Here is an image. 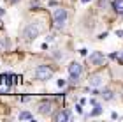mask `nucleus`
I'll list each match as a JSON object with an SVG mask.
<instances>
[{
  "label": "nucleus",
  "instance_id": "nucleus-12",
  "mask_svg": "<svg viewBox=\"0 0 123 122\" xmlns=\"http://www.w3.org/2000/svg\"><path fill=\"white\" fill-rule=\"evenodd\" d=\"M33 119V115L28 113V112H21L19 113V120H32Z\"/></svg>",
  "mask_w": 123,
  "mask_h": 122
},
{
  "label": "nucleus",
  "instance_id": "nucleus-15",
  "mask_svg": "<svg viewBox=\"0 0 123 122\" xmlns=\"http://www.w3.org/2000/svg\"><path fill=\"white\" fill-rule=\"evenodd\" d=\"M58 85L60 87H65V80H58Z\"/></svg>",
  "mask_w": 123,
  "mask_h": 122
},
{
  "label": "nucleus",
  "instance_id": "nucleus-14",
  "mask_svg": "<svg viewBox=\"0 0 123 122\" xmlns=\"http://www.w3.org/2000/svg\"><path fill=\"white\" fill-rule=\"evenodd\" d=\"M116 58H118V62H120V64L123 65V50H121V51H120L118 55H116Z\"/></svg>",
  "mask_w": 123,
  "mask_h": 122
},
{
  "label": "nucleus",
  "instance_id": "nucleus-3",
  "mask_svg": "<svg viewBox=\"0 0 123 122\" xmlns=\"http://www.w3.org/2000/svg\"><path fill=\"white\" fill-rule=\"evenodd\" d=\"M83 74V65L79 62H72L69 65V76H70V81L72 83H77V80L81 78Z\"/></svg>",
  "mask_w": 123,
  "mask_h": 122
},
{
  "label": "nucleus",
  "instance_id": "nucleus-1",
  "mask_svg": "<svg viewBox=\"0 0 123 122\" xmlns=\"http://www.w3.org/2000/svg\"><path fill=\"white\" fill-rule=\"evenodd\" d=\"M41 30H42V27H41V25H37V23H30V25H26V27H25V30H23V37H25V41H33L35 37H39Z\"/></svg>",
  "mask_w": 123,
  "mask_h": 122
},
{
  "label": "nucleus",
  "instance_id": "nucleus-16",
  "mask_svg": "<svg viewBox=\"0 0 123 122\" xmlns=\"http://www.w3.org/2000/svg\"><path fill=\"white\" fill-rule=\"evenodd\" d=\"M4 27V21H2V16H0V29Z\"/></svg>",
  "mask_w": 123,
  "mask_h": 122
},
{
  "label": "nucleus",
  "instance_id": "nucleus-8",
  "mask_svg": "<svg viewBox=\"0 0 123 122\" xmlns=\"http://www.w3.org/2000/svg\"><path fill=\"white\" fill-rule=\"evenodd\" d=\"M53 120L55 122H67V120H70V113L67 110H60L58 113L53 115Z\"/></svg>",
  "mask_w": 123,
  "mask_h": 122
},
{
  "label": "nucleus",
  "instance_id": "nucleus-13",
  "mask_svg": "<svg viewBox=\"0 0 123 122\" xmlns=\"http://www.w3.org/2000/svg\"><path fill=\"white\" fill-rule=\"evenodd\" d=\"M7 48H9V41L7 39H0V53L5 51Z\"/></svg>",
  "mask_w": 123,
  "mask_h": 122
},
{
  "label": "nucleus",
  "instance_id": "nucleus-5",
  "mask_svg": "<svg viewBox=\"0 0 123 122\" xmlns=\"http://www.w3.org/2000/svg\"><path fill=\"white\" fill-rule=\"evenodd\" d=\"M88 83H90V87H93V88L102 87V85H104V74H102V73H95V74H92L90 78H88Z\"/></svg>",
  "mask_w": 123,
  "mask_h": 122
},
{
  "label": "nucleus",
  "instance_id": "nucleus-7",
  "mask_svg": "<svg viewBox=\"0 0 123 122\" xmlns=\"http://www.w3.org/2000/svg\"><path fill=\"white\" fill-rule=\"evenodd\" d=\"M39 112H41L42 115H46V117H49V115H53V103L51 101H44L39 104Z\"/></svg>",
  "mask_w": 123,
  "mask_h": 122
},
{
  "label": "nucleus",
  "instance_id": "nucleus-17",
  "mask_svg": "<svg viewBox=\"0 0 123 122\" xmlns=\"http://www.w3.org/2000/svg\"><path fill=\"white\" fill-rule=\"evenodd\" d=\"M9 2H12V4H14V2H18V0H9Z\"/></svg>",
  "mask_w": 123,
  "mask_h": 122
},
{
  "label": "nucleus",
  "instance_id": "nucleus-18",
  "mask_svg": "<svg viewBox=\"0 0 123 122\" xmlns=\"http://www.w3.org/2000/svg\"><path fill=\"white\" fill-rule=\"evenodd\" d=\"M83 2H85V4H86V2H90V0H83Z\"/></svg>",
  "mask_w": 123,
  "mask_h": 122
},
{
  "label": "nucleus",
  "instance_id": "nucleus-10",
  "mask_svg": "<svg viewBox=\"0 0 123 122\" xmlns=\"http://www.w3.org/2000/svg\"><path fill=\"white\" fill-rule=\"evenodd\" d=\"M102 97H104V101H111L114 97V94H113L111 88H105V90H102Z\"/></svg>",
  "mask_w": 123,
  "mask_h": 122
},
{
  "label": "nucleus",
  "instance_id": "nucleus-2",
  "mask_svg": "<svg viewBox=\"0 0 123 122\" xmlns=\"http://www.w3.org/2000/svg\"><path fill=\"white\" fill-rule=\"evenodd\" d=\"M53 23L56 29H63L65 23H67V11L62 9V7H56L53 11Z\"/></svg>",
  "mask_w": 123,
  "mask_h": 122
},
{
  "label": "nucleus",
  "instance_id": "nucleus-9",
  "mask_svg": "<svg viewBox=\"0 0 123 122\" xmlns=\"http://www.w3.org/2000/svg\"><path fill=\"white\" fill-rule=\"evenodd\" d=\"M113 7H114V11L116 13H123V0H113Z\"/></svg>",
  "mask_w": 123,
  "mask_h": 122
},
{
  "label": "nucleus",
  "instance_id": "nucleus-6",
  "mask_svg": "<svg viewBox=\"0 0 123 122\" xmlns=\"http://www.w3.org/2000/svg\"><path fill=\"white\" fill-rule=\"evenodd\" d=\"M104 60H105V57L100 51H93V53H90V57H88V62L92 65H102Z\"/></svg>",
  "mask_w": 123,
  "mask_h": 122
},
{
  "label": "nucleus",
  "instance_id": "nucleus-11",
  "mask_svg": "<svg viewBox=\"0 0 123 122\" xmlns=\"http://www.w3.org/2000/svg\"><path fill=\"white\" fill-rule=\"evenodd\" d=\"M92 104H93V106H95V110H93V112L90 113V117H95V115H98L100 112H102V106H100V104H97V103H95L93 101V99H92V101H90Z\"/></svg>",
  "mask_w": 123,
  "mask_h": 122
},
{
  "label": "nucleus",
  "instance_id": "nucleus-4",
  "mask_svg": "<svg viewBox=\"0 0 123 122\" xmlns=\"http://www.w3.org/2000/svg\"><path fill=\"white\" fill-rule=\"evenodd\" d=\"M33 76H35V80H49L53 76V69L51 67H48V65H39V67L35 69V73H33Z\"/></svg>",
  "mask_w": 123,
  "mask_h": 122
}]
</instances>
